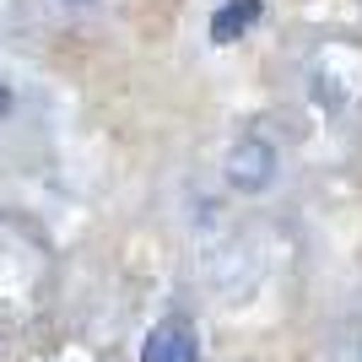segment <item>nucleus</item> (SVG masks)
<instances>
[{"label":"nucleus","instance_id":"1","mask_svg":"<svg viewBox=\"0 0 362 362\" xmlns=\"http://www.w3.org/2000/svg\"><path fill=\"white\" fill-rule=\"evenodd\" d=\"M227 179H233V189H243V195H259V189L276 179V146L259 141V136L238 141L233 157H227Z\"/></svg>","mask_w":362,"mask_h":362},{"label":"nucleus","instance_id":"2","mask_svg":"<svg viewBox=\"0 0 362 362\" xmlns=\"http://www.w3.org/2000/svg\"><path fill=\"white\" fill-rule=\"evenodd\" d=\"M141 362H200V341L184 319H163V325L146 335Z\"/></svg>","mask_w":362,"mask_h":362},{"label":"nucleus","instance_id":"3","mask_svg":"<svg viewBox=\"0 0 362 362\" xmlns=\"http://www.w3.org/2000/svg\"><path fill=\"white\" fill-rule=\"evenodd\" d=\"M259 16H265V0H227L222 11L211 16V38H216V44H238Z\"/></svg>","mask_w":362,"mask_h":362},{"label":"nucleus","instance_id":"4","mask_svg":"<svg viewBox=\"0 0 362 362\" xmlns=\"http://www.w3.org/2000/svg\"><path fill=\"white\" fill-rule=\"evenodd\" d=\"M6 114H11V87L0 81V119H6Z\"/></svg>","mask_w":362,"mask_h":362},{"label":"nucleus","instance_id":"5","mask_svg":"<svg viewBox=\"0 0 362 362\" xmlns=\"http://www.w3.org/2000/svg\"><path fill=\"white\" fill-rule=\"evenodd\" d=\"M65 6H92V0H65Z\"/></svg>","mask_w":362,"mask_h":362},{"label":"nucleus","instance_id":"6","mask_svg":"<svg viewBox=\"0 0 362 362\" xmlns=\"http://www.w3.org/2000/svg\"><path fill=\"white\" fill-rule=\"evenodd\" d=\"M357 362H362V351H357Z\"/></svg>","mask_w":362,"mask_h":362}]
</instances>
